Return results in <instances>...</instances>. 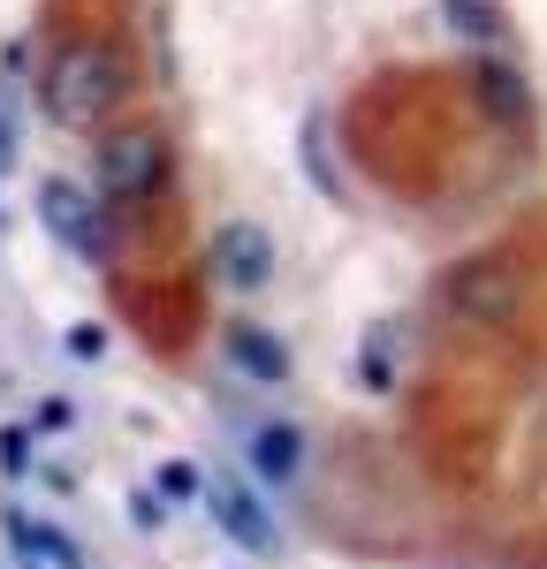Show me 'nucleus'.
I'll list each match as a JSON object with an SVG mask.
<instances>
[{
    "label": "nucleus",
    "instance_id": "f257e3e1",
    "mask_svg": "<svg viewBox=\"0 0 547 569\" xmlns=\"http://www.w3.org/2000/svg\"><path fill=\"white\" fill-rule=\"evenodd\" d=\"M39 91H46L53 122L91 130V122H107V107L130 99V61H122V46H107V39H69V46H53Z\"/></svg>",
    "mask_w": 547,
    "mask_h": 569
},
{
    "label": "nucleus",
    "instance_id": "f03ea898",
    "mask_svg": "<svg viewBox=\"0 0 547 569\" xmlns=\"http://www.w3.org/2000/svg\"><path fill=\"white\" fill-rule=\"evenodd\" d=\"M91 176H99V198L107 206H152L176 182V144H168L160 122H115V130L99 137Z\"/></svg>",
    "mask_w": 547,
    "mask_h": 569
},
{
    "label": "nucleus",
    "instance_id": "7ed1b4c3",
    "mask_svg": "<svg viewBox=\"0 0 547 569\" xmlns=\"http://www.w3.org/2000/svg\"><path fill=\"white\" fill-rule=\"evenodd\" d=\"M213 273H221V289H236V297H259L274 281V236L259 220H221L213 228Z\"/></svg>",
    "mask_w": 547,
    "mask_h": 569
},
{
    "label": "nucleus",
    "instance_id": "20e7f679",
    "mask_svg": "<svg viewBox=\"0 0 547 569\" xmlns=\"http://www.w3.org/2000/svg\"><path fill=\"white\" fill-rule=\"evenodd\" d=\"M39 220L77 251V259H99L107 251V228H99V198H91L84 182H69V176H46L39 182Z\"/></svg>",
    "mask_w": 547,
    "mask_h": 569
},
{
    "label": "nucleus",
    "instance_id": "39448f33",
    "mask_svg": "<svg viewBox=\"0 0 547 569\" xmlns=\"http://www.w3.org/2000/svg\"><path fill=\"white\" fill-rule=\"evenodd\" d=\"M206 509H213V525H221L236 547L274 555V517L259 509V493H251L243 479H206Z\"/></svg>",
    "mask_w": 547,
    "mask_h": 569
},
{
    "label": "nucleus",
    "instance_id": "423d86ee",
    "mask_svg": "<svg viewBox=\"0 0 547 569\" xmlns=\"http://www.w3.org/2000/svg\"><path fill=\"white\" fill-rule=\"evenodd\" d=\"M243 463L259 471V486H297L305 479V433L289 418H259L243 433Z\"/></svg>",
    "mask_w": 547,
    "mask_h": 569
},
{
    "label": "nucleus",
    "instance_id": "0eeeda50",
    "mask_svg": "<svg viewBox=\"0 0 547 569\" xmlns=\"http://www.w3.org/2000/svg\"><path fill=\"white\" fill-rule=\"evenodd\" d=\"M221 350H228V365H236L243 380H259V388H281V380H289V350H281V335H274V327L236 319V327L221 335Z\"/></svg>",
    "mask_w": 547,
    "mask_h": 569
},
{
    "label": "nucleus",
    "instance_id": "6e6552de",
    "mask_svg": "<svg viewBox=\"0 0 547 569\" xmlns=\"http://www.w3.org/2000/svg\"><path fill=\"white\" fill-rule=\"evenodd\" d=\"M8 531H16V555H23V562H46V569L77 562V547H69L53 525H39V517H8Z\"/></svg>",
    "mask_w": 547,
    "mask_h": 569
},
{
    "label": "nucleus",
    "instance_id": "1a4fd4ad",
    "mask_svg": "<svg viewBox=\"0 0 547 569\" xmlns=\"http://www.w3.org/2000/svg\"><path fill=\"white\" fill-rule=\"evenodd\" d=\"M152 486H160V501H198V493H206L198 463H182V456H168V463L152 471Z\"/></svg>",
    "mask_w": 547,
    "mask_h": 569
},
{
    "label": "nucleus",
    "instance_id": "9d476101",
    "mask_svg": "<svg viewBox=\"0 0 547 569\" xmlns=\"http://www.w3.org/2000/svg\"><path fill=\"white\" fill-rule=\"evenodd\" d=\"M0 479H39V463H31V433H23V426L0 433Z\"/></svg>",
    "mask_w": 547,
    "mask_h": 569
},
{
    "label": "nucleus",
    "instance_id": "9b49d317",
    "mask_svg": "<svg viewBox=\"0 0 547 569\" xmlns=\"http://www.w3.org/2000/svg\"><path fill=\"white\" fill-rule=\"evenodd\" d=\"M69 426H77V402L69 395H39L31 402V433H69Z\"/></svg>",
    "mask_w": 547,
    "mask_h": 569
},
{
    "label": "nucleus",
    "instance_id": "f8f14e48",
    "mask_svg": "<svg viewBox=\"0 0 547 569\" xmlns=\"http://www.w3.org/2000/svg\"><path fill=\"white\" fill-rule=\"evenodd\" d=\"M69 357H107V327H91V319H77V327H69Z\"/></svg>",
    "mask_w": 547,
    "mask_h": 569
},
{
    "label": "nucleus",
    "instance_id": "ddd939ff",
    "mask_svg": "<svg viewBox=\"0 0 547 569\" xmlns=\"http://www.w3.org/2000/svg\"><path fill=\"white\" fill-rule=\"evenodd\" d=\"M130 517H137L145 531H160V501H152V493H137V501H130Z\"/></svg>",
    "mask_w": 547,
    "mask_h": 569
},
{
    "label": "nucleus",
    "instance_id": "4468645a",
    "mask_svg": "<svg viewBox=\"0 0 547 569\" xmlns=\"http://www.w3.org/2000/svg\"><path fill=\"white\" fill-rule=\"evenodd\" d=\"M16 168V130H8V114H0V176Z\"/></svg>",
    "mask_w": 547,
    "mask_h": 569
},
{
    "label": "nucleus",
    "instance_id": "2eb2a0df",
    "mask_svg": "<svg viewBox=\"0 0 547 569\" xmlns=\"http://www.w3.org/2000/svg\"><path fill=\"white\" fill-rule=\"evenodd\" d=\"M0 228H8V213H0Z\"/></svg>",
    "mask_w": 547,
    "mask_h": 569
}]
</instances>
